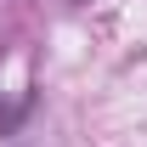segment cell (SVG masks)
Masks as SVG:
<instances>
[{
    "label": "cell",
    "mask_w": 147,
    "mask_h": 147,
    "mask_svg": "<svg viewBox=\"0 0 147 147\" xmlns=\"http://www.w3.org/2000/svg\"><path fill=\"white\" fill-rule=\"evenodd\" d=\"M28 108H34V96H23L17 108H0V136H11V130H17L23 119H28Z\"/></svg>",
    "instance_id": "6da1fadb"
}]
</instances>
